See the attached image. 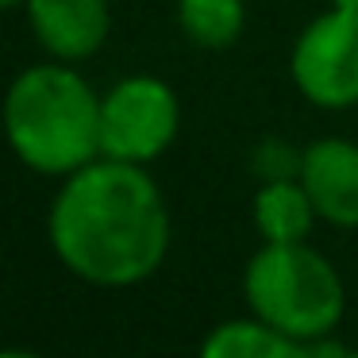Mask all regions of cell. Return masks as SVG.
I'll list each match as a JSON object with an SVG mask.
<instances>
[{"mask_svg": "<svg viewBox=\"0 0 358 358\" xmlns=\"http://www.w3.org/2000/svg\"><path fill=\"white\" fill-rule=\"evenodd\" d=\"M50 243L78 278L112 289L135 285L170 250V212L139 162L101 155L58 189Z\"/></svg>", "mask_w": 358, "mask_h": 358, "instance_id": "obj_1", "label": "cell"}, {"mask_svg": "<svg viewBox=\"0 0 358 358\" xmlns=\"http://www.w3.org/2000/svg\"><path fill=\"white\" fill-rule=\"evenodd\" d=\"M4 135L20 162L70 178L101 158V96L70 66H31L4 96Z\"/></svg>", "mask_w": 358, "mask_h": 358, "instance_id": "obj_2", "label": "cell"}, {"mask_svg": "<svg viewBox=\"0 0 358 358\" xmlns=\"http://www.w3.org/2000/svg\"><path fill=\"white\" fill-rule=\"evenodd\" d=\"M243 293L262 324L304 343L324 339L347 304L335 266L304 243H266L247 262Z\"/></svg>", "mask_w": 358, "mask_h": 358, "instance_id": "obj_3", "label": "cell"}, {"mask_svg": "<svg viewBox=\"0 0 358 358\" xmlns=\"http://www.w3.org/2000/svg\"><path fill=\"white\" fill-rule=\"evenodd\" d=\"M178 96L158 78H127L101 96V155L120 162H150L178 135Z\"/></svg>", "mask_w": 358, "mask_h": 358, "instance_id": "obj_4", "label": "cell"}, {"mask_svg": "<svg viewBox=\"0 0 358 358\" xmlns=\"http://www.w3.org/2000/svg\"><path fill=\"white\" fill-rule=\"evenodd\" d=\"M293 81L320 108L358 104V16L331 8L293 47Z\"/></svg>", "mask_w": 358, "mask_h": 358, "instance_id": "obj_5", "label": "cell"}, {"mask_svg": "<svg viewBox=\"0 0 358 358\" xmlns=\"http://www.w3.org/2000/svg\"><path fill=\"white\" fill-rule=\"evenodd\" d=\"M301 185L308 189L320 220L335 227H358V143H312L301 158Z\"/></svg>", "mask_w": 358, "mask_h": 358, "instance_id": "obj_6", "label": "cell"}, {"mask_svg": "<svg viewBox=\"0 0 358 358\" xmlns=\"http://www.w3.org/2000/svg\"><path fill=\"white\" fill-rule=\"evenodd\" d=\"M27 20L43 47L62 62L96 55L108 39V0H27Z\"/></svg>", "mask_w": 358, "mask_h": 358, "instance_id": "obj_7", "label": "cell"}, {"mask_svg": "<svg viewBox=\"0 0 358 358\" xmlns=\"http://www.w3.org/2000/svg\"><path fill=\"white\" fill-rule=\"evenodd\" d=\"M201 358H316L304 339L278 331L262 320H227L204 339Z\"/></svg>", "mask_w": 358, "mask_h": 358, "instance_id": "obj_8", "label": "cell"}, {"mask_svg": "<svg viewBox=\"0 0 358 358\" xmlns=\"http://www.w3.org/2000/svg\"><path fill=\"white\" fill-rule=\"evenodd\" d=\"M316 204H312L308 189L293 185V181H270L262 193L255 196V224L266 235V243H304L316 220Z\"/></svg>", "mask_w": 358, "mask_h": 358, "instance_id": "obj_9", "label": "cell"}, {"mask_svg": "<svg viewBox=\"0 0 358 358\" xmlns=\"http://www.w3.org/2000/svg\"><path fill=\"white\" fill-rule=\"evenodd\" d=\"M181 31L208 50H224L243 31V0H181Z\"/></svg>", "mask_w": 358, "mask_h": 358, "instance_id": "obj_10", "label": "cell"}, {"mask_svg": "<svg viewBox=\"0 0 358 358\" xmlns=\"http://www.w3.org/2000/svg\"><path fill=\"white\" fill-rule=\"evenodd\" d=\"M331 4H335V8H343V12H355V16H358V0H331Z\"/></svg>", "mask_w": 358, "mask_h": 358, "instance_id": "obj_11", "label": "cell"}, {"mask_svg": "<svg viewBox=\"0 0 358 358\" xmlns=\"http://www.w3.org/2000/svg\"><path fill=\"white\" fill-rule=\"evenodd\" d=\"M0 358H39V355H31V350H0Z\"/></svg>", "mask_w": 358, "mask_h": 358, "instance_id": "obj_12", "label": "cell"}, {"mask_svg": "<svg viewBox=\"0 0 358 358\" xmlns=\"http://www.w3.org/2000/svg\"><path fill=\"white\" fill-rule=\"evenodd\" d=\"M12 4H20V0H0V8H12Z\"/></svg>", "mask_w": 358, "mask_h": 358, "instance_id": "obj_13", "label": "cell"}, {"mask_svg": "<svg viewBox=\"0 0 358 358\" xmlns=\"http://www.w3.org/2000/svg\"><path fill=\"white\" fill-rule=\"evenodd\" d=\"M343 358H358V350H347V355H343Z\"/></svg>", "mask_w": 358, "mask_h": 358, "instance_id": "obj_14", "label": "cell"}]
</instances>
